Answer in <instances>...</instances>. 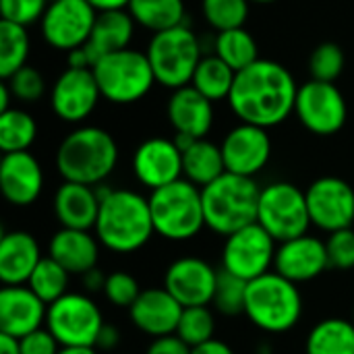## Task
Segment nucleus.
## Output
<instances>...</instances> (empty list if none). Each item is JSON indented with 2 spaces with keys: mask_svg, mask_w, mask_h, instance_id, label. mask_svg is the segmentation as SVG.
Returning a JSON list of instances; mask_svg holds the SVG:
<instances>
[{
  "mask_svg": "<svg viewBox=\"0 0 354 354\" xmlns=\"http://www.w3.org/2000/svg\"><path fill=\"white\" fill-rule=\"evenodd\" d=\"M297 93V81L284 64L259 58L236 73L228 104L241 122L272 129L295 112Z\"/></svg>",
  "mask_w": 354,
  "mask_h": 354,
  "instance_id": "1",
  "label": "nucleus"
},
{
  "mask_svg": "<svg viewBox=\"0 0 354 354\" xmlns=\"http://www.w3.org/2000/svg\"><path fill=\"white\" fill-rule=\"evenodd\" d=\"M93 230L108 251L118 255L137 253L156 234L149 199L129 189H112L100 201Z\"/></svg>",
  "mask_w": 354,
  "mask_h": 354,
  "instance_id": "2",
  "label": "nucleus"
},
{
  "mask_svg": "<svg viewBox=\"0 0 354 354\" xmlns=\"http://www.w3.org/2000/svg\"><path fill=\"white\" fill-rule=\"evenodd\" d=\"M118 164L116 139L100 127L71 131L56 149V170L68 183L102 185Z\"/></svg>",
  "mask_w": 354,
  "mask_h": 354,
  "instance_id": "3",
  "label": "nucleus"
},
{
  "mask_svg": "<svg viewBox=\"0 0 354 354\" xmlns=\"http://www.w3.org/2000/svg\"><path fill=\"white\" fill-rule=\"evenodd\" d=\"M261 187L255 178L224 172L220 178L201 189L205 228L216 234L230 236L232 232L257 222Z\"/></svg>",
  "mask_w": 354,
  "mask_h": 354,
  "instance_id": "4",
  "label": "nucleus"
},
{
  "mask_svg": "<svg viewBox=\"0 0 354 354\" xmlns=\"http://www.w3.org/2000/svg\"><path fill=\"white\" fill-rule=\"evenodd\" d=\"M245 315L266 334H286L301 322V290L278 272H268L266 276L249 282Z\"/></svg>",
  "mask_w": 354,
  "mask_h": 354,
  "instance_id": "5",
  "label": "nucleus"
},
{
  "mask_svg": "<svg viewBox=\"0 0 354 354\" xmlns=\"http://www.w3.org/2000/svg\"><path fill=\"white\" fill-rule=\"evenodd\" d=\"M149 209L156 234L172 243L191 241L205 228L201 189L187 178L151 191Z\"/></svg>",
  "mask_w": 354,
  "mask_h": 354,
  "instance_id": "6",
  "label": "nucleus"
},
{
  "mask_svg": "<svg viewBox=\"0 0 354 354\" xmlns=\"http://www.w3.org/2000/svg\"><path fill=\"white\" fill-rule=\"evenodd\" d=\"M145 54L156 83L172 91L191 85V79L203 58L199 37L187 25L153 33Z\"/></svg>",
  "mask_w": 354,
  "mask_h": 354,
  "instance_id": "7",
  "label": "nucleus"
},
{
  "mask_svg": "<svg viewBox=\"0 0 354 354\" xmlns=\"http://www.w3.org/2000/svg\"><path fill=\"white\" fill-rule=\"evenodd\" d=\"M91 71L102 97L116 106H129L143 100L156 85L147 54L133 48L100 58Z\"/></svg>",
  "mask_w": 354,
  "mask_h": 354,
  "instance_id": "8",
  "label": "nucleus"
},
{
  "mask_svg": "<svg viewBox=\"0 0 354 354\" xmlns=\"http://www.w3.org/2000/svg\"><path fill=\"white\" fill-rule=\"evenodd\" d=\"M257 224L263 226L276 243L307 234L311 216L305 191L286 180L266 185L259 195Z\"/></svg>",
  "mask_w": 354,
  "mask_h": 354,
  "instance_id": "9",
  "label": "nucleus"
},
{
  "mask_svg": "<svg viewBox=\"0 0 354 354\" xmlns=\"http://www.w3.org/2000/svg\"><path fill=\"white\" fill-rule=\"evenodd\" d=\"M46 328L60 346H93L104 328V317L95 301L83 292H68L48 305Z\"/></svg>",
  "mask_w": 354,
  "mask_h": 354,
  "instance_id": "10",
  "label": "nucleus"
},
{
  "mask_svg": "<svg viewBox=\"0 0 354 354\" xmlns=\"http://www.w3.org/2000/svg\"><path fill=\"white\" fill-rule=\"evenodd\" d=\"M276 251L278 245L272 234L257 222L249 224L226 236L222 247V270L245 282H253L274 268Z\"/></svg>",
  "mask_w": 354,
  "mask_h": 354,
  "instance_id": "11",
  "label": "nucleus"
},
{
  "mask_svg": "<svg viewBox=\"0 0 354 354\" xmlns=\"http://www.w3.org/2000/svg\"><path fill=\"white\" fill-rule=\"evenodd\" d=\"M295 114L309 133L330 137L344 129L348 104L334 83L311 79L299 87Z\"/></svg>",
  "mask_w": 354,
  "mask_h": 354,
  "instance_id": "12",
  "label": "nucleus"
},
{
  "mask_svg": "<svg viewBox=\"0 0 354 354\" xmlns=\"http://www.w3.org/2000/svg\"><path fill=\"white\" fill-rule=\"evenodd\" d=\"M95 19L97 10L87 0H54L39 21V31L50 48L68 54L87 44Z\"/></svg>",
  "mask_w": 354,
  "mask_h": 354,
  "instance_id": "13",
  "label": "nucleus"
},
{
  "mask_svg": "<svg viewBox=\"0 0 354 354\" xmlns=\"http://www.w3.org/2000/svg\"><path fill=\"white\" fill-rule=\"evenodd\" d=\"M311 224L324 232L354 226V189L340 176H322L305 191Z\"/></svg>",
  "mask_w": 354,
  "mask_h": 354,
  "instance_id": "14",
  "label": "nucleus"
},
{
  "mask_svg": "<svg viewBox=\"0 0 354 354\" xmlns=\"http://www.w3.org/2000/svg\"><path fill=\"white\" fill-rule=\"evenodd\" d=\"M102 93L91 68H71L60 73L50 91L54 114L64 122H83L91 116Z\"/></svg>",
  "mask_w": 354,
  "mask_h": 354,
  "instance_id": "15",
  "label": "nucleus"
},
{
  "mask_svg": "<svg viewBox=\"0 0 354 354\" xmlns=\"http://www.w3.org/2000/svg\"><path fill=\"white\" fill-rule=\"evenodd\" d=\"M218 276L205 259L180 257L172 261L164 274V288L183 307H207L214 303Z\"/></svg>",
  "mask_w": 354,
  "mask_h": 354,
  "instance_id": "16",
  "label": "nucleus"
},
{
  "mask_svg": "<svg viewBox=\"0 0 354 354\" xmlns=\"http://www.w3.org/2000/svg\"><path fill=\"white\" fill-rule=\"evenodd\" d=\"M226 172L253 178L259 174L272 158V139L268 129L241 122L226 133L220 143Z\"/></svg>",
  "mask_w": 354,
  "mask_h": 354,
  "instance_id": "17",
  "label": "nucleus"
},
{
  "mask_svg": "<svg viewBox=\"0 0 354 354\" xmlns=\"http://www.w3.org/2000/svg\"><path fill=\"white\" fill-rule=\"evenodd\" d=\"M133 172L151 191L172 185L183 178V151L174 139H145L133 153Z\"/></svg>",
  "mask_w": 354,
  "mask_h": 354,
  "instance_id": "18",
  "label": "nucleus"
},
{
  "mask_svg": "<svg viewBox=\"0 0 354 354\" xmlns=\"http://www.w3.org/2000/svg\"><path fill=\"white\" fill-rule=\"evenodd\" d=\"M328 268H330V257L324 241L311 234H303L299 239L278 243L274 272H278L286 280L295 284L311 282L319 278Z\"/></svg>",
  "mask_w": 354,
  "mask_h": 354,
  "instance_id": "19",
  "label": "nucleus"
},
{
  "mask_svg": "<svg viewBox=\"0 0 354 354\" xmlns=\"http://www.w3.org/2000/svg\"><path fill=\"white\" fill-rule=\"evenodd\" d=\"M44 189V170L29 151L4 153L0 162V191L10 205L27 207L35 203Z\"/></svg>",
  "mask_w": 354,
  "mask_h": 354,
  "instance_id": "20",
  "label": "nucleus"
},
{
  "mask_svg": "<svg viewBox=\"0 0 354 354\" xmlns=\"http://www.w3.org/2000/svg\"><path fill=\"white\" fill-rule=\"evenodd\" d=\"M48 305L25 284L0 290V334L25 338L46 324Z\"/></svg>",
  "mask_w": 354,
  "mask_h": 354,
  "instance_id": "21",
  "label": "nucleus"
},
{
  "mask_svg": "<svg viewBox=\"0 0 354 354\" xmlns=\"http://www.w3.org/2000/svg\"><path fill=\"white\" fill-rule=\"evenodd\" d=\"M185 307L166 288H145L129 309L133 326L151 338L176 334Z\"/></svg>",
  "mask_w": 354,
  "mask_h": 354,
  "instance_id": "22",
  "label": "nucleus"
},
{
  "mask_svg": "<svg viewBox=\"0 0 354 354\" xmlns=\"http://www.w3.org/2000/svg\"><path fill=\"white\" fill-rule=\"evenodd\" d=\"M166 114L176 135L205 139L214 127V102L193 85L174 89L166 104Z\"/></svg>",
  "mask_w": 354,
  "mask_h": 354,
  "instance_id": "23",
  "label": "nucleus"
},
{
  "mask_svg": "<svg viewBox=\"0 0 354 354\" xmlns=\"http://www.w3.org/2000/svg\"><path fill=\"white\" fill-rule=\"evenodd\" d=\"M44 259L33 234L23 230L4 232L0 239V280L4 286H25Z\"/></svg>",
  "mask_w": 354,
  "mask_h": 354,
  "instance_id": "24",
  "label": "nucleus"
},
{
  "mask_svg": "<svg viewBox=\"0 0 354 354\" xmlns=\"http://www.w3.org/2000/svg\"><path fill=\"white\" fill-rule=\"evenodd\" d=\"M54 214L62 228H95L100 214V197L95 193V187L64 180L54 195Z\"/></svg>",
  "mask_w": 354,
  "mask_h": 354,
  "instance_id": "25",
  "label": "nucleus"
},
{
  "mask_svg": "<svg viewBox=\"0 0 354 354\" xmlns=\"http://www.w3.org/2000/svg\"><path fill=\"white\" fill-rule=\"evenodd\" d=\"M97 236H91L89 230L60 228L48 247V255L58 261L71 276H83L89 270L97 268L100 245Z\"/></svg>",
  "mask_w": 354,
  "mask_h": 354,
  "instance_id": "26",
  "label": "nucleus"
},
{
  "mask_svg": "<svg viewBox=\"0 0 354 354\" xmlns=\"http://www.w3.org/2000/svg\"><path fill=\"white\" fill-rule=\"evenodd\" d=\"M135 19L129 10H110V12H97L93 31L85 44L93 60L127 50L131 48L133 35H135Z\"/></svg>",
  "mask_w": 354,
  "mask_h": 354,
  "instance_id": "27",
  "label": "nucleus"
},
{
  "mask_svg": "<svg viewBox=\"0 0 354 354\" xmlns=\"http://www.w3.org/2000/svg\"><path fill=\"white\" fill-rule=\"evenodd\" d=\"M226 172L222 147L207 141L197 139L191 147L183 151V176L197 185L199 189L207 187L216 178H220Z\"/></svg>",
  "mask_w": 354,
  "mask_h": 354,
  "instance_id": "28",
  "label": "nucleus"
},
{
  "mask_svg": "<svg viewBox=\"0 0 354 354\" xmlns=\"http://www.w3.org/2000/svg\"><path fill=\"white\" fill-rule=\"evenodd\" d=\"M305 354H354V322L342 317L322 319L307 336Z\"/></svg>",
  "mask_w": 354,
  "mask_h": 354,
  "instance_id": "29",
  "label": "nucleus"
},
{
  "mask_svg": "<svg viewBox=\"0 0 354 354\" xmlns=\"http://www.w3.org/2000/svg\"><path fill=\"white\" fill-rule=\"evenodd\" d=\"M127 10L139 27L151 33L185 25L183 0H131Z\"/></svg>",
  "mask_w": 354,
  "mask_h": 354,
  "instance_id": "30",
  "label": "nucleus"
},
{
  "mask_svg": "<svg viewBox=\"0 0 354 354\" xmlns=\"http://www.w3.org/2000/svg\"><path fill=\"white\" fill-rule=\"evenodd\" d=\"M234 79H236V73L222 58L212 54V56L201 58V62L191 79V85L216 104V102L230 97Z\"/></svg>",
  "mask_w": 354,
  "mask_h": 354,
  "instance_id": "31",
  "label": "nucleus"
},
{
  "mask_svg": "<svg viewBox=\"0 0 354 354\" xmlns=\"http://www.w3.org/2000/svg\"><path fill=\"white\" fill-rule=\"evenodd\" d=\"M214 54L222 58L234 73H241L259 60L257 41L245 27L220 31L214 41Z\"/></svg>",
  "mask_w": 354,
  "mask_h": 354,
  "instance_id": "32",
  "label": "nucleus"
},
{
  "mask_svg": "<svg viewBox=\"0 0 354 354\" xmlns=\"http://www.w3.org/2000/svg\"><path fill=\"white\" fill-rule=\"evenodd\" d=\"M37 139V122L35 118L21 110L10 108L0 114V149L2 153L29 151V147Z\"/></svg>",
  "mask_w": 354,
  "mask_h": 354,
  "instance_id": "33",
  "label": "nucleus"
},
{
  "mask_svg": "<svg viewBox=\"0 0 354 354\" xmlns=\"http://www.w3.org/2000/svg\"><path fill=\"white\" fill-rule=\"evenodd\" d=\"M29 58V33L27 27L0 21V77L8 79L23 66Z\"/></svg>",
  "mask_w": 354,
  "mask_h": 354,
  "instance_id": "34",
  "label": "nucleus"
},
{
  "mask_svg": "<svg viewBox=\"0 0 354 354\" xmlns=\"http://www.w3.org/2000/svg\"><path fill=\"white\" fill-rule=\"evenodd\" d=\"M68 280H71V274L58 263L54 261L50 255L44 257L35 272L31 274L27 286L46 303V305H52L56 303L58 299H62L64 295H68Z\"/></svg>",
  "mask_w": 354,
  "mask_h": 354,
  "instance_id": "35",
  "label": "nucleus"
},
{
  "mask_svg": "<svg viewBox=\"0 0 354 354\" xmlns=\"http://www.w3.org/2000/svg\"><path fill=\"white\" fill-rule=\"evenodd\" d=\"M216 317L209 307H185L183 317L176 328V336L187 342L191 348L214 340Z\"/></svg>",
  "mask_w": 354,
  "mask_h": 354,
  "instance_id": "36",
  "label": "nucleus"
},
{
  "mask_svg": "<svg viewBox=\"0 0 354 354\" xmlns=\"http://www.w3.org/2000/svg\"><path fill=\"white\" fill-rule=\"evenodd\" d=\"M249 0H201V10L209 27L218 33L243 27L249 17Z\"/></svg>",
  "mask_w": 354,
  "mask_h": 354,
  "instance_id": "37",
  "label": "nucleus"
},
{
  "mask_svg": "<svg viewBox=\"0 0 354 354\" xmlns=\"http://www.w3.org/2000/svg\"><path fill=\"white\" fill-rule=\"evenodd\" d=\"M344 52L338 44L334 41H326L319 44L311 58H309V73L311 79L315 81H326V83H334L342 71H344Z\"/></svg>",
  "mask_w": 354,
  "mask_h": 354,
  "instance_id": "38",
  "label": "nucleus"
},
{
  "mask_svg": "<svg viewBox=\"0 0 354 354\" xmlns=\"http://www.w3.org/2000/svg\"><path fill=\"white\" fill-rule=\"evenodd\" d=\"M247 286L249 282L220 270L218 276V288L214 297V305L222 315H239L245 313V303H247Z\"/></svg>",
  "mask_w": 354,
  "mask_h": 354,
  "instance_id": "39",
  "label": "nucleus"
},
{
  "mask_svg": "<svg viewBox=\"0 0 354 354\" xmlns=\"http://www.w3.org/2000/svg\"><path fill=\"white\" fill-rule=\"evenodd\" d=\"M2 81H6L12 97L19 102H25V104H33L39 97H44V93H46V81H44L41 73L33 66H23L12 77L2 79Z\"/></svg>",
  "mask_w": 354,
  "mask_h": 354,
  "instance_id": "40",
  "label": "nucleus"
},
{
  "mask_svg": "<svg viewBox=\"0 0 354 354\" xmlns=\"http://www.w3.org/2000/svg\"><path fill=\"white\" fill-rule=\"evenodd\" d=\"M141 288L139 282L127 274V272H112L106 278V286H104V297L110 305L120 307V309H131L133 303L139 299Z\"/></svg>",
  "mask_w": 354,
  "mask_h": 354,
  "instance_id": "41",
  "label": "nucleus"
},
{
  "mask_svg": "<svg viewBox=\"0 0 354 354\" xmlns=\"http://www.w3.org/2000/svg\"><path fill=\"white\" fill-rule=\"evenodd\" d=\"M328 247V257H330V268L348 272L354 268V226L336 230L330 234L326 241Z\"/></svg>",
  "mask_w": 354,
  "mask_h": 354,
  "instance_id": "42",
  "label": "nucleus"
},
{
  "mask_svg": "<svg viewBox=\"0 0 354 354\" xmlns=\"http://www.w3.org/2000/svg\"><path fill=\"white\" fill-rule=\"evenodd\" d=\"M48 4V0H0L2 21H10L23 27L39 23Z\"/></svg>",
  "mask_w": 354,
  "mask_h": 354,
  "instance_id": "43",
  "label": "nucleus"
},
{
  "mask_svg": "<svg viewBox=\"0 0 354 354\" xmlns=\"http://www.w3.org/2000/svg\"><path fill=\"white\" fill-rule=\"evenodd\" d=\"M19 342H21V354H58L62 348L48 328H39L31 332Z\"/></svg>",
  "mask_w": 354,
  "mask_h": 354,
  "instance_id": "44",
  "label": "nucleus"
},
{
  "mask_svg": "<svg viewBox=\"0 0 354 354\" xmlns=\"http://www.w3.org/2000/svg\"><path fill=\"white\" fill-rule=\"evenodd\" d=\"M145 354H191V346L183 342L176 334H170V336L153 338Z\"/></svg>",
  "mask_w": 354,
  "mask_h": 354,
  "instance_id": "45",
  "label": "nucleus"
},
{
  "mask_svg": "<svg viewBox=\"0 0 354 354\" xmlns=\"http://www.w3.org/2000/svg\"><path fill=\"white\" fill-rule=\"evenodd\" d=\"M118 344H120V332L114 326L104 324V328H102V332L97 336L95 348L102 351V353H112V351H116Z\"/></svg>",
  "mask_w": 354,
  "mask_h": 354,
  "instance_id": "46",
  "label": "nucleus"
},
{
  "mask_svg": "<svg viewBox=\"0 0 354 354\" xmlns=\"http://www.w3.org/2000/svg\"><path fill=\"white\" fill-rule=\"evenodd\" d=\"M66 60H68V66L71 68H93V64H95L93 56L89 54V50L85 46L71 50L66 54Z\"/></svg>",
  "mask_w": 354,
  "mask_h": 354,
  "instance_id": "47",
  "label": "nucleus"
},
{
  "mask_svg": "<svg viewBox=\"0 0 354 354\" xmlns=\"http://www.w3.org/2000/svg\"><path fill=\"white\" fill-rule=\"evenodd\" d=\"M106 278H108V276H104V274H102V270L93 268V270H89L87 274H83V276H81V282H83V286H85V290H87V292H100V290L104 292Z\"/></svg>",
  "mask_w": 354,
  "mask_h": 354,
  "instance_id": "48",
  "label": "nucleus"
},
{
  "mask_svg": "<svg viewBox=\"0 0 354 354\" xmlns=\"http://www.w3.org/2000/svg\"><path fill=\"white\" fill-rule=\"evenodd\" d=\"M191 354H234V351L226 342L214 338V340H209L205 344H199V346L191 348Z\"/></svg>",
  "mask_w": 354,
  "mask_h": 354,
  "instance_id": "49",
  "label": "nucleus"
},
{
  "mask_svg": "<svg viewBox=\"0 0 354 354\" xmlns=\"http://www.w3.org/2000/svg\"><path fill=\"white\" fill-rule=\"evenodd\" d=\"M97 12H110V10H127L131 0H87Z\"/></svg>",
  "mask_w": 354,
  "mask_h": 354,
  "instance_id": "50",
  "label": "nucleus"
},
{
  "mask_svg": "<svg viewBox=\"0 0 354 354\" xmlns=\"http://www.w3.org/2000/svg\"><path fill=\"white\" fill-rule=\"evenodd\" d=\"M0 354H21L19 338H12L8 334H0Z\"/></svg>",
  "mask_w": 354,
  "mask_h": 354,
  "instance_id": "51",
  "label": "nucleus"
},
{
  "mask_svg": "<svg viewBox=\"0 0 354 354\" xmlns=\"http://www.w3.org/2000/svg\"><path fill=\"white\" fill-rule=\"evenodd\" d=\"M10 97H12V93H10V89H8L6 81H2V83H0V114L12 108V106H10Z\"/></svg>",
  "mask_w": 354,
  "mask_h": 354,
  "instance_id": "52",
  "label": "nucleus"
},
{
  "mask_svg": "<svg viewBox=\"0 0 354 354\" xmlns=\"http://www.w3.org/2000/svg\"><path fill=\"white\" fill-rule=\"evenodd\" d=\"M58 354H97L93 346H62Z\"/></svg>",
  "mask_w": 354,
  "mask_h": 354,
  "instance_id": "53",
  "label": "nucleus"
},
{
  "mask_svg": "<svg viewBox=\"0 0 354 354\" xmlns=\"http://www.w3.org/2000/svg\"><path fill=\"white\" fill-rule=\"evenodd\" d=\"M249 2H255V4H272V2H278V0H249Z\"/></svg>",
  "mask_w": 354,
  "mask_h": 354,
  "instance_id": "54",
  "label": "nucleus"
},
{
  "mask_svg": "<svg viewBox=\"0 0 354 354\" xmlns=\"http://www.w3.org/2000/svg\"><path fill=\"white\" fill-rule=\"evenodd\" d=\"M48 2H54V0H48Z\"/></svg>",
  "mask_w": 354,
  "mask_h": 354,
  "instance_id": "55",
  "label": "nucleus"
}]
</instances>
